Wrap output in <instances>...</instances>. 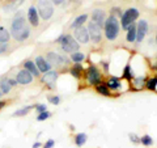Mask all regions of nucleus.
Listing matches in <instances>:
<instances>
[{
  "label": "nucleus",
  "instance_id": "nucleus-1",
  "mask_svg": "<svg viewBox=\"0 0 157 148\" xmlns=\"http://www.w3.org/2000/svg\"><path fill=\"white\" fill-rule=\"evenodd\" d=\"M11 37H13L18 42H24L30 37V29L26 25V18L21 13H17L11 24Z\"/></svg>",
  "mask_w": 157,
  "mask_h": 148
},
{
  "label": "nucleus",
  "instance_id": "nucleus-2",
  "mask_svg": "<svg viewBox=\"0 0 157 148\" xmlns=\"http://www.w3.org/2000/svg\"><path fill=\"white\" fill-rule=\"evenodd\" d=\"M56 43H59L62 50L67 54H72L75 51H78V49H80V43H78L71 34H62V36L56 39Z\"/></svg>",
  "mask_w": 157,
  "mask_h": 148
},
{
  "label": "nucleus",
  "instance_id": "nucleus-3",
  "mask_svg": "<svg viewBox=\"0 0 157 148\" xmlns=\"http://www.w3.org/2000/svg\"><path fill=\"white\" fill-rule=\"evenodd\" d=\"M104 28H105V36L109 41H114L118 37V34H119V21H118V18L115 16H113V14H110V16L105 20Z\"/></svg>",
  "mask_w": 157,
  "mask_h": 148
},
{
  "label": "nucleus",
  "instance_id": "nucleus-4",
  "mask_svg": "<svg viewBox=\"0 0 157 148\" xmlns=\"http://www.w3.org/2000/svg\"><path fill=\"white\" fill-rule=\"evenodd\" d=\"M37 11L39 17L42 20H50L54 14V4L51 0H38V4H37Z\"/></svg>",
  "mask_w": 157,
  "mask_h": 148
},
{
  "label": "nucleus",
  "instance_id": "nucleus-5",
  "mask_svg": "<svg viewBox=\"0 0 157 148\" xmlns=\"http://www.w3.org/2000/svg\"><path fill=\"white\" fill-rule=\"evenodd\" d=\"M139 17V11L136 8H128L126 12L122 13V20H121V26L127 30L130 25L135 22V20Z\"/></svg>",
  "mask_w": 157,
  "mask_h": 148
},
{
  "label": "nucleus",
  "instance_id": "nucleus-6",
  "mask_svg": "<svg viewBox=\"0 0 157 148\" xmlns=\"http://www.w3.org/2000/svg\"><path fill=\"white\" fill-rule=\"evenodd\" d=\"M88 33H89V38L92 39L94 43H100L102 39V28L98 24L93 22L92 20L88 24Z\"/></svg>",
  "mask_w": 157,
  "mask_h": 148
},
{
  "label": "nucleus",
  "instance_id": "nucleus-7",
  "mask_svg": "<svg viewBox=\"0 0 157 148\" xmlns=\"http://www.w3.org/2000/svg\"><path fill=\"white\" fill-rule=\"evenodd\" d=\"M85 76H86V80H88V83H89L90 85H97V84H100L102 81L100 70H98L96 66H93V64L88 67Z\"/></svg>",
  "mask_w": 157,
  "mask_h": 148
},
{
  "label": "nucleus",
  "instance_id": "nucleus-8",
  "mask_svg": "<svg viewBox=\"0 0 157 148\" xmlns=\"http://www.w3.org/2000/svg\"><path fill=\"white\" fill-rule=\"evenodd\" d=\"M147 33H148V22H147L145 20H140L136 25V42L137 43L143 42Z\"/></svg>",
  "mask_w": 157,
  "mask_h": 148
},
{
  "label": "nucleus",
  "instance_id": "nucleus-9",
  "mask_svg": "<svg viewBox=\"0 0 157 148\" xmlns=\"http://www.w3.org/2000/svg\"><path fill=\"white\" fill-rule=\"evenodd\" d=\"M46 60L50 63L51 66H55V67H60L64 64V62L67 60V58L59 55L58 53H54V51H50L47 53V56H46Z\"/></svg>",
  "mask_w": 157,
  "mask_h": 148
},
{
  "label": "nucleus",
  "instance_id": "nucleus-10",
  "mask_svg": "<svg viewBox=\"0 0 157 148\" xmlns=\"http://www.w3.org/2000/svg\"><path fill=\"white\" fill-rule=\"evenodd\" d=\"M73 38H75L78 43H86L88 41H89V33H88V29L84 25L75 29V32H73Z\"/></svg>",
  "mask_w": 157,
  "mask_h": 148
},
{
  "label": "nucleus",
  "instance_id": "nucleus-11",
  "mask_svg": "<svg viewBox=\"0 0 157 148\" xmlns=\"http://www.w3.org/2000/svg\"><path fill=\"white\" fill-rule=\"evenodd\" d=\"M16 81L17 84H22V85H26V84H30L33 81V76L30 72H28L26 70H21L17 72L16 75Z\"/></svg>",
  "mask_w": 157,
  "mask_h": 148
},
{
  "label": "nucleus",
  "instance_id": "nucleus-12",
  "mask_svg": "<svg viewBox=\"0 0 157 148\" xmlns=\"http://www.w3.org/2000/svg\"><path fill=\"white\" fill-rule=\"evenodd\" d=\"M58 79V72L56 71H47L42 75V83L47 84L50 88H54V85H55V81Z\"/></svg>",
  "mask_w": 157,
  "mask_h": 148
},
{
  "label": "nucleus",
  "instance_id": "nucleus-13",
  "mask_svg": "<svg viewBox=\"0 0 157 148\" xmlns=\"http://www.w3.org/2000/svg\"><path fill=\"white\" fill-rule=\"evenodd\" d=\"M28 21L30 22L32 26H38L39 25V14H38V11L36 7H30L28 9Z\"/></svg>",
  "mask_w": 157,
  "mask_h": 148
},
{
  "label": "nucleus",
  "instance_id": "nucleus-14",
  "mask_svg": "<svg viewBox=\"0 0 157 148\" xmlns=\"http://www.w3.org/2000/svg\"><path fill=\"white\" fill-rule=\"evenodd\" d=\"M34 63H36L38 71L42 72V73H45V72L51 70V64L46 60V58H43V56H37L36 60H34Z\"/></svg>",
  "mask_w": 157,
  "mask_h": 148
},
{
  "label": "nucleus",
  "instance_id": "nucleus-15",
  "mask_svg": "<svg viewBox=\"0 0 157 148\" xmlns=\"http://www.w3.org/2000/svg\"><path fill=\"white\" fill-rule=\"evenodd\" d=\"M105 20H106V14H105V12L102 11V9H94V11L92 12V21L98 24L101 28L104 26Z\"/></svg>",
  "mask_w": 157,
  "mask_h": 148
},
{
  "label": "nucleus",
  "instance_id": "nucleus-16",
  "mask_svg": "<svg viewBox=\"0 0 157 148\" xmlns=\"http://www.w3.org/2000/svg\"><path fill=\"white\" fill-rule=\"evenodd\" d=\"M22 3H24V0H12V2H9L7 6H4L3 11L6 13H12V12L16 11V9L21 6Z\"/></svg>",
  "mask_w": 157,
  "mask_h": 148
},
{
  "label": "nucleus",
  "instance_id": "nucleus-17",
  "mask_svg": "<svg viewBox=\"0 0 157 148\" xmlns=\"http://www.w3.org/2000/svg\"><path fill=\"white\" fill-rule=\"evenodd\" d=\"M24 70H26L28 72H30L32 76H37V77L39 76V73H41V72L38 71L36 63L32 62V60H26L25 63H24Z\"/></svg>",
  "mask_w": 157,
  "mask_h": 148
},
{
  "label": "nucleus",
  "instance_id": "nucleus-18",
  "mask_svg": "<svg viewBox=\"0 0 157 148\" xmlns=\"http://www.w3.org/2000/svg\"><path fill=\"white\" fill-rule=\"evenodd\" d=\"M86 20H88V14L84 13V14H80V16H77L75 20H73V22L71 24V28L72 29H77V28H80L84 25V22H86Z\"/></svg>",
  "mask_w": 157,
  "mask_h": 148
},
{
  "label": "nucleus",
  "instance_id": "nucleus-19",
  "mask_svg": "<svg viewBox=\"0 0 157 148\" xmlns=\"http://www.w3.org/2000/svg\"><path fill=\"white\" fill-rule=\"evenodd\" d=\"M82 71H84V68H82V66L80 64V63H75V64L71 67V70H70L71 75H72L73 77H76V79H80V77H81Z\"/></svg>",
  "mask_w": 157,
  "mask_h": 148
},
{
  "label": "nucleus",
  "instance_id": "nucleus-20",
  "mask_svg": "<svg viewBox=\"0 0 157 148\" xmlns=\"http://www.w3.org/2000/svg\"><path fill=\"white\" fill-rule=\"evenodd\" d=\"M127 41H128L130 43L135 42L136 41V25L135 24H132V25L128 26V29H127Z\"/></svg>",
  "mask_w": 157,
  "mask_h": 148
},
{
  "label": "nucleus",
  "instance_id": "nucleus-21",
  "mask_svg": "<svg viewBox=\"0 0 157 148\" xmlns=\"http://www.w3.org/2000/svg\"><path fill=\"white\" fill-rule=\"evenodd\" d=\"M9 77H3L2 80H0V91H2V93H9L12 89V85L9 84Z\"/></svg>",
  "mask_w": 157,
  "mask_h": 148
},
{
  "label": "nucleus",
  "instance_id": "nucleus-22",
  "mask_svg": "<svg viewBox=\"0 0 157 148\" xmlns=\"http://www.w3.org/2000/svg\"><path fill=\"white\" fill-rule=\"evenodd\" d=\"M96 89H97V92L100 93V95H102V96H106V97L110 96V89L107 88L106 83H104V81H101L100 84H97V85H96Z\"/></svg>",
  "mask_w": 157,
  "mask_h": 148
},
{
  "label": "nucleus",
  "instance_id": "nucleus-23",
  "mask_svg": "<svg viewBox=\"0 0 157 148\" xmlns=\"http://www.w3.org/2000/svg\"><path fill=\"white\" fill-rule=\"evenodd\" d=\"M11 39V33L4 26H0V43H8Z\"/></svg>",
  "mask_w": 157,
  "mask_h": 148
},
{
  "label": "nucleus",
  "instance_id": "nucleus-24",
  "mask_svg": "<svg viewBox=\"0 0 157 148\" xmlns=\"http://www.w3.org/2000/svg\"><path fill=\"white\" fill-rule=\"evenodd\" d=\"M106 85L110 91H117V89L121 88V81H119L118 77H110V80L106 83Z\"/></svg>",
  "mask_w": 157,
  "mask_h": 148
},
{
  "label": "nucleus",
  "instance_id": "nucleus-25",
  "mask_svg": "<svg viewBox=\"0 0 157 148\" xmlns=\"http://www.w3.org/2000/svg\"><path fill=\"white\" fill-rule=\"evenodd\" d=\"M86 139H88V136L85 132H78V134H76L75 136V144L77 147H82L86 143Z\"/></svg>",
  "mask_w": 157,
  "mask_h": 148
},
{
  "label": "nucleus",
  "instance_id": "nucleus-26",
  "mask_svg": "<svg viewBox=\"0 0 157 148\" xmlns=\"http://www.w3.org/2000/svg\"><path fill=\"white\" fill-rule=\"evenodd\" d=\"M34 106L36 105H28V106H24L22 109H18L14 111V117H25L26 114H29V111H30L32 109H34Z\"/></svg>",
  "mask_w": 157,
  "mask_h": 148
},
{
  "label": "nucleus",
  "instance_id": "nucleus-27",
  "mask_svg": "<svg viewBox=\"0 0 157 148\" xmlns=\"http://www.w3.org/2000/svg\"><path fill=\"white\" fill-rule=\"evenodd\" d=\"M84 59H85V55L81 51H75L71 54V60L73 63H81Z\"/></svg>",
  "mask_w": 157,
  "mask_h": 148
},
{
  "label": "nucleus",
  "instance_id": "nucleus-28",
  "mask_svg": "<svg viewBox=\"0 0 157 148\" xmlns=\"http://www.w3.org/2000/svg\"><path fill=\"white\" fill-rule=\"evenodd\" d=\"M123 77L127 79L128 81H131L132 79H134V71H132V68L130 64H127L124 67V70H123Z\"/></svg>",
  "mask_w": 157,
  "mask_h": 148
},
{
  "label": "nucleus",
  "instance_id": "nucleus-29",
  "mask_svg": "<svg viewBox=\"0 0 157 148\" xmlns=\"http://www.w3.org/2000/svg\"><path fill=\"white\" fill-rule=\"evenodd\" d=\"M145 85H147V89L156 91V88H157V77H151L149 80L145 83Z\"/></svg>",
  "mask_w": 157,
  "mask_h": 148
},
{
  "label": "nucleus",
  "instance_id": "nucleus-30",
  "mask_svg": "<svg viewBox=\"0 0 157 148\" xmlns=\"http://www.w3.org/2000/svg\"><path fill=\"white\" fill-rule=\"evenodd\" d=\"M140 143L145 147H149L153 144V139H152V136H149V135H143L140 138Z\"/></svg>",
  "mask_w": 157,
  "mask_h": 148
},
{
  "label": "nucleus",
  "instance_id": "nucleus-31",
  "mask_svg": "<svg viewBox=\"0 0 157 148\" xmlns=\"http://www.w3.org/2000/svg\"><path fill=\"white\" fill-rule=\"evenodd\" d=\"M51 117V113L50 111H43V113H39V114L37 115V121L38 122H43V121H46L47 118H50Z\"/></svg>",
  "mask_w": 157,
  "mask_h": 148
},
{
  "label": "nucleus",
  "instance_id": "nucleus-32",
  "mask_svg": "<svg viewBox=\"0 0 157 148\" xmlns=\"http://www.w3.org/2000/svg\"><path fill=\"white\" fill-rule=\"evenodd\" d=\"M47 100L50 103H52V105H59V102H60V97L59 96H48Z\"/></svg>",
  "mask_w": 157,
  "mask_h": 148
},
{
  "label": "nucleus",
  "instance_id": "nucleus-33",
  "mask_svg": "<svg viewBox=\"0 0 157 148\" xmlns=\"http://www.w3.org/2000/svg\"><path fill=\"white\" fill-rule=\"evenodd\" d=\"M134 84H135V85H137V87L145 85V77H136L134 80Z\"/></svg>",
  "mask_w": 157,
  "mask_h": 148
},
{
  "label": "nucleus",
  "instance_id": "nucleus-34",
  "mask_svg": "<svg viewBox=\"0 0 157 148\" xmlns=\"http://www.w3.org/2000/svg\"><path fill=\"white\" fill-rule=\"evenodd\" d=\"M34 109H36V110H37V113L39 114V113L46 111V110H47V107H46V105H43V103H38V105L34 106Z\"/></svg>",
  "mask_w": 157,
  "mask_h": 148
},
{
  "label": "nucleus",
  "instance_id": "nucleus-35",
  "mask_svg": "<svg viewBox=\"0 0 157 148\" xmlns=\"http://www.w3.org/2000/svg\"><path fill=\"white\" fill-rule=\"evenodd\" d=\"M128 138H130V140L134 143V144H139L140 143V136H137L136 134H130Z\"/></svg>",
  "mask_w": 157,
  "mask_h": 148
},
{
  "label": "nucleus",
  "instance_id": "nucleus-36",
  "mask_svg": "<svg viewBox=\"0 0 157 148\" xmlns=\"http://www.w3.org/2000/svg\"><path fill=\"white\" fill-rule=\"evenodd\" d=\"M54 146H55V140L48 139L45 144H43V148H54Z\"/></svg>",
  "mask_w": 157,
  "mask_h": 148
},
{
  "label": "nucleus",
  "instance_id": "nucleus-37",
  "mask_svg": "<svg viewBox=\"0 0 157 148\" xmlns=\"http://www.w3.org/2000/svg\"><path fill=\"white\" fill-rule=\"evenodd\" d=\"M8 50V43H0V55L6 54Z\"/></svg>",
  "mask_w": 157,
  "mask_h": 148
},
{
  "label": "nucleus",
  "instance_id": "nucleus-38",
  "mask_svg": "<svg viewBox=\"0 0 157 148\" xmlns=\"http://www.w3.org/2000/svg\"><path fill=\"white\" fill-rule=\"evenodd\" d=\"M113 11V16H114V14H117V16H122V11H121V8H113L111 9Z\"/></svg>",
  "mask_w": 157,
  "mask_h": 148
},
{
  "label": "nucleus",
  "instance_id": "nucleus-39",
  "mask_svg": "<svg viewBox=\"0 0 157 148\" xmlns=\"http://www.w3.org/2000/svg\"><path fill=\"white\" fill-rule=\"evenodd\" d=\"M52 4H55V6H60V4H63L66 2V0H51Z\"/></svg>",
  "mask_w": 157,
  "mask_h": 148
},
{
  "label": "nucleus",
  "instance_id": "nucleus-40",
  "mask_svg": "<svg viewBox=\"0 0 157 148\" xmlns=\"http://www.w3.org/2000/svg\"><path fill=\"white\" fill-rule=\"evenodd\" d=\"M9 80V84H11L12 87H16L17 85V81H16V79H8Z\"/></svg>",
  "mask_w": 157,
  "mask_h": 148
},
{
  "label": "nucleus",
  "instance_id": "nucleus-41",
  "mask_svg": "<svg viewBox=\"0 0 157 148\" xmlns=\"http://www.w3.org/2000/svg\"><path fill=\"white\" fill-rule=\"evenodd\" d=\"M39 147H42V144L39 142H36V143H33V146H32V148H39Z\"/></svg>",
  "mask_w": 157,
  "mask_h": 148
},
{
  "label": "nucleus",
  "instance_id": "nucleus-42",
  "mask_svg": "<svg viewBox=\"0 0 157 148\" xmlns=\"http://www.w3.org/2000/svg\"><path fill=\"white\" fill-rule=\"evenodd\" d=\"M6 105H7V101H0V109H3Z\"/></svg>",
  "mask_w": 157,
  "mask_h": 148
},
{
  "label": "nucleus",
  "instance_id": "nucleus-43",
  "mask_svg": "<svg viewBox=\"0 0 157 148\" xmlns=\"http://www.w3.org/2000/svg\"><path fill=\"white\" fill-rule=\"evenodd\" d=\"M102 64H104V68H105V71L107 72V70H109V66H107V63L105 62V63H102Z\"/></svg>",
  "mask_w": 157,
  "mask_h": 148
},
{
  "label": "nucleus",
  "instance_id": "nucleus-44",
  "mask_svg": "<svg viewBox=\"0 0 157 148\" xmlns=\"http://www.w3.org/2000/svg\"><path fill=\"white\" fill-rule=\"evenodd\" d=\"M152 68H153V70H155V71H157V63H155V64H153V66H152Z\"/></svg>",
  "mask_w": 157,
  "mask_h": 148
},
{
  "label": "nucleus",
  "instance_id": "nucleus-45",
  "mask_svg": "<svg viewBox=\"0 0 157 148\" xmlns=\"http://www.w3.org/2000/svg\"><path fill=\"white\" fill-rule=\"evenodd\" d=\"M2 95H3V93H2V91H0V97H2Z\"/></svg>",
  "mask_w": 157,
  "mask_h": 148
},
{
  "label": "nucleus",
  "instance_id": "nucleus-46",
  "mask_svg": "<svg viewBox=\"0 0 157 148\" xmlns=\"http://www.w3.org/2000/svg\"><path fill=\"white\" fill-rule=\"evenodd\" d=\"M156 41H157V34H156Z\"/></svg>",
  "mask_w": 157,
  "mask_h": 148
}]
</instances>
